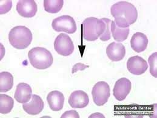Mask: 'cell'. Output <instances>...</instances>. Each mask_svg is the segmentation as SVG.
Masks as SVG:
<instances>
[{
  "label": "cell",
  "instance_id": "6da1fadb",
  "mask_svg": "<svg viewBox=\"0 0 157 118\" xmlns=\"http://www.w3.org/2000/svg\"><path fill=\"white\" fill-rule=\"evenodd\" d=\"M112 15L115 18L117 26L127 28L133 25L137 20L138 12L136 7L127 1H120L112 6Z\"/></svg>",
  "mask_w": 157,
  "mask_h": 118
},
{
  "label": "cell",
  "instance_id": "7a4b0ae2",
  "mask_svg": "<svg viewBox=\"0 0 157 118\" xmlns=\"http://www.w3.org/2000/svg\"><path fill=\"white\" fill-rule=\"evenodd\" d=\"M105 28V23L102 19L89 17L85 19L82 23L84 38L90 41H95L103 35Z\"/></svg>",
  "mask_w": 157,
  "mask_h": 118
},
{
  "label": "cell",
  "instance_id": "3957f363",
  "mask_svg": "<svg viewBox=\"0 0 157 118\" xmlns=\"http://www.w3.org/2000/svg\"><path fill=\"white\" fill-rule=\"evenodd\" d=\"M10 45L17 49H24L27 48L32 40V33L30 30L24 26H18L10 30L9 33Z\"/></svg>",
  "mask_w": 157,
  "mask_h": 118
},
{
  "label": "cell",
  "instance_id": "277c9868",
  "mask_svg": "<svg viewBox=\"0 0 157 118\" xmlns=\"http://www.w3.org/2000/svg\"><path fill=\"white\" fill-rule=\"evenodd\" d=\"M30 64L36 69L49 68L53 61V57L49 51L42 47H36L30 49L28 53Z\"/></svg>",
  "mask_w": 157,
  "mask_h": 118
},
{
  "label": "cell",
  "instance_id": "5b68a950",
  "mask_svg": "<svg viewBox=\"0 0 157 118\" xmlns=\"http://www.w3.org/2000/svg\"><path fill=\"white\" fill-rule=\"evenodd\" d=\"M54 48L59 55L69 56L74 51V45L68 35L62 33L58 35L55 40Z\"/></svg>",
  "mask_w": 157,
  "mask_h": 118
},
{
  "label": "cell",
  "instance_id": "8992f818",
  "mask_svg": "<svg viewBox=\"0 0 157 118\" xmlns=\"http://www.w3.org/2000/svg\"><path fill=\"white\" fill-rule=\"evenodd\" d=\"M53 29L56 32H64L74 33L77 30V25L74 19L69 15H63L53 20Z\"/></svg>",
  "mask_w": 157,
  "mask_h": 118
},
{
  "label": "cell",
  "instance_id": "52a82bcc",
  "mask_svg": "<svg viewBox=\"0 0 157 118\" xmlns=\"http://www.w3.org/2000/svg\"><path fill=\"white\" fill-rule=\"evenodd\" d=\"M92 94L94 103L98 106H103L110 97V87L105 82H98L93 87Z\"/></svg>",
  "mask_w": 157,
  "mask_h": 118
},
{
  "label": "cell",
  "instance_id": "ba28073f",
  "mask_svg": "<svg viewBox=\"0 0 157 118\" xmlns=\"http://www.w3.org/2000/svg\"><path fill=\"white\" fill-rule=\"evenodd\" d=\"M132 84L128 79L123 77L118 80L113 89L114 97L119 101L124 100L131 92Z\"/></svg>",
  "mask_w": 157,
  "mask_h": 118
},
{
  "label": "cell",
  "instance_id": "9c48e42d",
  "mask_svg": "<svg viewBox=\"0 0 157 118\" xmlns=\"http://www.w3.org/2000/svg\"><path fill=\"white\" fill-rule=\"evenodd\" d=\"M128 71L134 75H141L144 74L148 68L147 61L142 57L135 56L128 59L127 62Z\"/></svg>",
  "mask_w": 157,
  "mask_h": 118
},
{
  "label": "cell",
  "instance_id": "30bf717a",
  "mask_svg": "<svg viewBox=\"0 0 157 118\" xmlns=\"http://www.w3.org/2000/svg\"><path fill=\"white\" fill-rule=\"evenodd\" d=\"M37 4L33 0L19 1L17 4V10L22 17L32 18L34 17L37 12Z\"/></svg>",
  "mask_w": 157,
  "mask_h": 118
},
{
  "label": "cell",
  "instance_id": "8fae6325",
  "mask_svg": "<svg viewBox=\"0 0 157 118\" xmlns=\"http://www.w3.org/2000/svg\"><path fill=\"white\" fill-rule=\"evenodd\" d=\"M68 102L73 108H83L89 104V99L86 92L82 90H77L71 94Z\"/></svg>",
  "mask_w": 157,
  "mask_h": 118
},
{
  "label": "cell",
  "instance_id": "7c38bea8",
  "mask_svg": "<svg viewBox=\"0 0 157 118\" xmlns=\"http://www.w3.org/2000/svg\"><path fill=\"white\" fill-rule=\"evenodd\" d=\"M106 54L110 60L118 61L124 59L126 55V49L123 44L112 42L107 46Z\"/></svg>",
  "mask_w": 157,
  "mask_h": 118
},
{
  "label": "cell",
  "instance_id": "4fadbf2b",
  "mask_svg": "<svg viewBox=\"0 0 157 118\" xmlns=\"http://www.w3.org/2000/svg\"><path fill=\"white\" fill-rule=\"evenodd\" d=\"M44 107L43 99L38 95L33 94L29 102L25 103L23 105L24 110L30 115H36L40 113Z\"/></svg>",
  "mask_w": 157,
  "mask_h": 118
},
{
  "label": "cell",
  "instance_id": "5bb4252c",
  "mask_svg": "<svg viewBox=\"0 0 157 118\" xmlns=\"http://www.w3.org/2000/svg\"><path fill=\"white\" fill-rule=\"evenodd\" d=\"M47 101L50 108L54 112H58L63 109L64 103V96L59 91H52L47 96Z\"/></svg>",
  "mask_w": 157,
  "mask_h": 118
},
{
  "label": "cell",
  "instance_id": "9a60e30c",
  "mask_svg": "<svg viewBox=\"0 0 157 118\" xmlns=\"http://www.w3.org/2000/svg\"><path fill=\"white\" fill-rule=\"evenodd\" d=\"M32 90L30 86L26 83H20L17 86L14 94L16 100L21 104L28 102L32 98Z\"/></svg>",
  "mask_w": 157,
  "mask_h": 118
},
{
  "label": "cell",
  "instance_id": "2e32d148",
  "mask_svg": "<svg viewBox=\"0 0 157 118\" xmlns=\"http://www.w3.org/2000/svg\"><path fill=\"white\" fill-rule=\"evenodd\" d=\"M148 44L147 36L141 32H136L133 35L131 40V48L136 53L145 51Z\"/></svg>",
  "mask_w": 157,
  "mask_h": 118
},
{
  "label": "cell",
  "instance_id": "e0dca14e",
  "mask_svg": "<svg viewBox=\"0 0 157 118\" xmlns=\"http://www.w3.org/2000/svg\"><path fill=\"white\" fill-rule=\"evenodd\" d=\"M129 28H121L117 26L115 22H111L110 31L115 40L121 42L126 40L129 34Z\"/></svg>",
  "mask_w": 157,
  "mask_h": 118
},
{
  "label": "cell",
  "instance_id": "ac0fdd59",
  "mask_svg": "<svg viewBox=\"0 0 157 118\" xmlns=\"http://www.w3.org/2000/svg\"><path fill=\"white\" fill-rule=\"evenodd\" d=\"M13 85V76L8 72H1L0 73V92H7L12 89Z\"/></svg>",
  "mask_w": 157,
  "mask_h": 118
},
{
  "label": "cell",
  "instance_id": "d6986e66",
  "mask_svg": "<svg viewBox=\"0 0 157 118\" xmlns=\"http://www.w3.org/2000/svg\"><path fill=\"white\" fill-rule=\"evenodd\" d=\"M14 105L13 99L4 94H1L0 95V113L1 114H7L9 113Z\"/></svg>",
  "mask_w": 157,
  "mask_h": 118
},
{
  "label": "cell",
  "instance_id": "ffe728a7",
  "mask_svg": "<svg viewBox=\"0 0 157 118\" xmlns=\"http://www.w3.org/2000/svg\"><path fill=\"white\" fill-rule=\"evenodd\" d=\"M64 4L63 0H45L44 1V8L45 10L51 14L59 12Z\"/></svg>",
  "mask_w": 157,
  "mask_h": 118
},
{
  "label": "cell",
  "instance_id": "44dd1931",
  "mask_svg": "<svg viewBox=\"0 0 157 118\" xmlns=\"http://www.w3.org/2000/svg\"><path fill=\"white\" fill-rule=\"evenodd\" d=\"M157 53H154L150 56L148 59L149 64L150 65V73L151 75L155 78L157 77Z\"/></svg>",
  "mask_w": 157,
  "mask_h": 118
},
{
  "label": "cell",
  "instance_id": "7402d4cb",
  "mask_svg": "<svg viewBox=\"0 0 157 118\" xmlns=\"http://www.w3.org/2000/svg\"><path fill=\"white\" fill-rule=\"evenodd\" d=\"M102 20L104 21L106 25V28H105V30L104 33H103V35L100 37V40L101 41H108L111 38V31H110V25H111V20L106 18H102Z\"/></svg>",
  "mask_w": 157,
  "mask_h": 118
},
{
  "label": "cell",
  "instance_id": "603a6c76",
  "mask_svg": "<svg viewBox=\"0 0 157 118\" xmlns=\"http://www.w3.org/2000/svg\"><path fill=\"white\" fill-rule=\"evenodd\" d=\"M12 2L10 1H1V15L4 14L9 12L12 7Z\"/></svg>",
  "mask_w": 157,
  "mask_h": 118
},
{
  "label": "cell",
  "instance_id": "cb8c5ba5",
  "mask_svg": "<svg viewBox=\"0 0 157 118\" xmlns=\"http://www.w3.org/2000/svg\"><path fill=\"white\" fill-rule=\"evenodd\" d=\"M61 118H79V115L75 110H69L63 113Z\"/></svg>",
  "mask_w": 157,
  "mask_h": 118
},
{
  "label": "cell",
  "instance_id": "d4e9b609",
  "mask_svg": "<svg viewBox=\"0 0 157 118\" xmlns=\"http://www.w3.org/2000/svg\"><path fill=\"white\" fill-rule=\"evenodd\" d=\"M89 66H87V65H85L82 63H77L75 64L73 68H72V74H74L75 73H77V71H83L86 68H89Z\"/></svg>",
  "mask_w": 157,
  "mask_h": 118
},
{
  "label": "cell",
  "instance_id": "484cf974",
  "mask_svg": "<svg viewBox=\"0 0 157 118\" xmlns=\"http://www.w3.org/2000/svg\"><path fill=\"white\" fill-rule=\"evenodd\" d=\"M99 117V116H100V117H103V118H105V116H103V115H101V114H100V113H95V114H93V115H92L91 116H90V118H92V117Z\"/></svg>",
  "mask_w": 157,
  "mask_h": 118
}]
</instances>
